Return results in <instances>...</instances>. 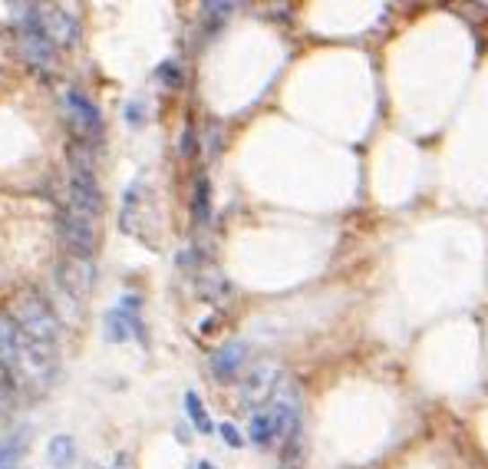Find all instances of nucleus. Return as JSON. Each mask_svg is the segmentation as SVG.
Returning <instances> with one entry per match:
<instances>
[{"mask_svg": "<svg viewBox=\"0 0 488 469\" xmlns=\"http://www.w3.org/2000/svg\"><path fill=\"white\" fill-rule=\"evenodd\" d=\"M281 370H277L274 360H261V364H255V367L244 374L241 380V403L244 410H261L267 407L271 400L277 397V384H281Z\"/></svg>", "mask_w": 488, "mask_h": 469, "instance_id": "423d86ee", "label": "nucleus"}, {"mask_svg": "<svg viewBox=\"0 0 488 469\" xmlns=\"http://www.w3.org/2000/svg\"><path fill=\"white\" fill-rule=\"evenodd\" d=\"M13 387H17V384L7 377V370L0 367V420L7 417L11 407H13Z\"/></svg>", "mask_w": 488, "mask_h": 469, "instance_id": "f3484780", "label": "nucleus"}, {"mask_svg": "<svg viewBox=\"0 0 488 469\" xmlns=\"http://www.w3.org/2000/svg\"><path fill=\"white\" fill-rule=\"evenodd\" d=\"M13 40L21 50V60L33 70L50 73L57 70V43L40 31V23L33 17V4H13Z\"/></svg>", "mask_w": 488, "mask_h": 469, "instance_id": "f03ea898", "label": "nucleus"}, {"mask_svg": "<svg viewBox=\"0 0 488 469\" xmlns=\"http://www.w3.org/2000/svg\"><path fill=\"white\" fill-rule=\"evenodd\" d=\"M0 367L17 387L47 390L57 377V347L37 344L11 314H0Z\"/></svg>", "mask_w": 488, "mask_h": 469, "instance_id": "f257e3e1", "label": "nucleus"}, {"mask_svg": "<svg viewBox=\"0 0 488 469\" xmlns=\"http://www.w3.org/2000/svg\"><path fill=\"white\" fill-rule=\"evenodd\" d=\"M139 311V301L135 297H122L119 307H112L106 314V341H129V337H143V321L135 317Z\"/></svg>", "mask_w": 488, "mask_h": 469, "instance_id": "9b49d317", "label": "nucleus"}, {"mask_svg": "<svg viewBox=\"0 0 488 469\" xmlns=\"http://www.w3.org/2000/svg\"><path fill=\"white\" fill-rule=\"evenodd\" d=\"M185 413H188V420L195 423V429H198V433H212V429H214L212 417H208V410H205L202 397H198L195 390H188V394H185Z\"/></svg>", "mask_w": 488, "mask_h": 469, "instance_id": "ddd939ff", "label": "nucleus"}, {"mask_svg": "<svg viewBox=\"0 0 488 469\" xmlns=\"http://www.w3.org/2000/svg\"><path fill=\"white\" fill-rule=\"evenodd\" d=\"M70 208L90 218L102 212V189L86 163H73L70 169Z\"/></svg>", "mask_w": 488, "mask_h": 469, "instance_id": "6e6552de", "label": "nucleus"}, {"mask_svg": "<svg viewBox=\"0 0 488 469\" xmlns=\"http://www.w3.org/2000/svg\"><path fill=\"white\" fill-rule=\"evenodd\" d=\"M92 469H100V466H92Z\"/></svg>", "mask_w": 488, "mask_h": 469, "instance_id": "4be33fe9", "label": "nucleus"}, {"mask_svg": "<svg viewBox=\"0 0 488 469\" xmlns=\"http://www.w3.org/2000/svg\"><path fill=\"white\" fill-rule=\"evenodd\" d=\"M47 453H50L53 466L66 469L73 459H76V443H73V437H53L50 447H47Z\"/></svg>", "mask_w": 488, "mask_h": 469, "instance_id": "2eb2a0df", "label": "nucleus"}, {"mask_svg": "<svg viewBox=\"0 0 488 469\" xmlns=\"http://www.w3.org/2000/svg\"><path fill=\"white\" fill-rule=\"evenodd\" d=\"M297 433V407L291 400L274 397L267 407L255 410L251 413V423H248V439L257 443V447H267L274 439H287Z\"/></svg>", "mask_w": 488, "mask_h": 469, "instance_id": "20e7f679", "label": "nucleus"}, {"mask_svg": "<svg viewBox=\"0 0 488 469\" xmlns=\"http://www.w3.org/2000/svg\"><path fill=\"white\" fill-rule=\"evenodd\" d=\"M7 314H11L23 334L33 337L37 344L57 347V341H60V317H57V311H53L37 291H23V295L13 297Z\"/></svg>", "mask_w": 488, "mask_h": 469, "instance_id": "7ed1b4c3", "label": "nucleus"}, {"mask_svg": "<svg viewBox=\"0 0 488 469\" xmlns=\"http://www.w3.org/2000/svg\"><path fill=\"white\" fill-rule=\"evenodd\" d=\"M33 17L40 23V31L50 37L57 47H76L80 43V21L63 7H47V4H33Z\"/></svg>", "mask_w": 488, "mask_h": 469, "instance_id": "1a4fd4ad", "label": "nucleus"}, {"mask_svg": "<svg viewBox=\"0 0 488 469\" xmlns=\"http://www.w3.org/2000/svg\"><path fill=\"white\" fill-rule=\"evenodd\" d=\"M192 215L195 222L205 225L212 218V192H208V179H195V192H192Z\"/></svg>", "mask_w": 488, "mask_h": 469, "instance_id": "4468645a", "label": "nucleus"}, {"mask_svg": "<svg viewBox=\"0 0 488 469\" xmlns=\"http://www.w3.org/2000/svg\"><path fill=\"white\" fill-rule=\"evenodd\" d=\"M57 281L60 288L66 291L70 301L83 305V297H90L92 285H96V268H92L90 258H76V255H66L57 268Z\"/></svg>", "mask_w": 488, "mask_h": 469, "instance_id": "9d476101", "label": "nucleus"}, {"mask_svg": "<svg viewBox=\"0 0 488 469\" xmlns=\"http://www.w3.org/2000/svg\"><path fill=\"white\" fill-rule=\"evenodd\" d=\"M195 469H214V466H212V463H198Z\"/></svg>", "mask_w": 488, "mask_h": 469, "instance_id": "412c9836", "label": "nucleus"}, {"mask_svg": "<svg viewBox=\"0 0 488 469\" xmlns=\"http://www.w3.org/2000/svg\"><path fill=\"white\" fill-rule=\"evenodd\" d=\"M244 358H248V347H244L241 341H231V344L218 347L212 354V374L218 380H234L238 370H241Z\"/></svg>", "mask_w": 488, "mask_h": 469, "instance_id": "f8f14e48", "label": "nucleus"}, {"mask_svg": "<svg viewBox=\"0 0 488 469\" xmlns=\"http://www.w3.org/2000/svg\"><path fill=\"white\" fill-rule=\"evenodd\" d=\"M159 80L169 83V86H179V83H182V70H179V63H175V60H165L162 70H159Z\"/></svg>", "mask_w": 488, "mask_h": 469, "instance_id": "a211bd4d", "label": "nucleus"}, {"mask_svg": "<svg viewBox=\"0 0 488 469\" xmlns=\"http://www.w3.org/2000/svg\"><path fill=\"white\" fill-rule=\"evenodd\" d=\"M23 453V437H7L0 439V469H13Z\"/></svg>", "mask_w": 488, "mask_h": 469, "instance_id": "dca6fc26", "label": "nucleus"}, {"mask_svg": "<svg viewBox=\"0 0 488 469\" xmlns=\"http://www.w3.org/2000/svg\"><path fill=\"white\" fill-rule=\"evenodd\" d=\"M231 11H234V4H205V13H208V17H214V21L228 17Z\"/></svg>", "mask_w": 488, "mask_h": 469, "instance_id": "aec40b11", "label": "nucleus"}, {"mask_svg": "<svg viewBox=\"0 0 488 469\" xmlns=\"http://www.w3.org/2000/svg\"><path fill=\"white\" fill-rule=\"evenodd\" d=\"M57 232H60V242L66 245L70 255L90 258L96 252V222H92L90 215L63 208L60 218H57Z\"/></svg>", "mask_w": 488, "mask_h": 469, "instance_id": "0eeeda50", "label": "nucleus"}, {"mask_svg": "<svg viewBox=\"0 0 488 469\" xmlns=\"http://www.w3.org/2000/svg\"><path fill=\"white\" fill-rule=\"evenodd\" d=\"M218 433H222V439L228 443V447H241V443H244L241 433L234 429V423H222V427H218Z\"/></svg>", "mask_w": 488, "mask_h": 469, "instance_id": "6ab92c4d", "label": "nucleus"}, {"mask_svg": "<svg viewBox=\"0 0 488 469\" xmlns=\"http://www.w3.org/2000/svg\"><path fill=\"white\" fill-rule=\"evenodd\" d=\"M63 112H66V123L73 126V133L80 136V143H96L102 136V116L100 106L80 90L63 93Z\"/></svg>", "mask_w": 488, "mask_h": 469, "instance_id": "39448f33", "label": "nucleus"}]
</instances>
